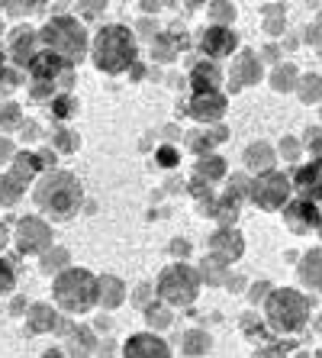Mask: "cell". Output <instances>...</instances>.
Here are the masks:
<instances>
[{
  "label": "cell",
  "instance_id": "9",
  "mask_svg": "<svg viewBox=\"0 0 322 358\" xmlns=\"http://www.w3.org/2000/svg\"><path fill=\"white\" fill-rule=\"evenodd\" d=\"M26 68H29V78H33V81H49L52 84L58 75H68L71 62L61 59V55H58V52H52V49H39Z\"/></svg>",
  "mask_w": 322,
  "mask_h": 358
},
{
  "label": "cell",
  "instance_id": "34",
  "mask_svg": "<svg viewBox=\"0 0 322 358\" xmlns=\"http://www.w3.org/2000/svg\"><path fill=\"white\" fill-rule=\"evenodd\" d=\"M203 349H207L203 333H187V339H184V352H203Z\"/></svg>",
  "mask_w": 322,
  "mask_h": 358
},
{
  "label": "cell",
  "instance_id": "23",
  "mask_svg": "<svg viewBox=\"0 0 322 358\" xmlns=\"http://www.w3.org/2000/svg\"><path fill=\"white\" fill-rule=\"evenodd\" d=\"M303 278L306 281H313V287L322 291V252H309L303 262Z\"/></svg>",
  "mask_w": 322,
  "mask_h": 358
},
{
  "label": "cell",
  "instance_id": "10",
  "mask_svg": "<svg viewBox=\"0 0 322 358\" xmlns=\"http://www.w3.org/2000/svg\"><path fill=\"white\" fill-rule=\"evenodd\" d=\"M235 45H239V39H235V33H232L229 26L213 23L207 33L200 36V49L207 52V59H226V55L235 52Z\"/></svg>",
  "mask_w": 322,
  "mask_h": 358
},
{
  "label": "cell",
  "instance_id": "13",
  "mask_svg": "<svg viewBox=\"0 0 322 358\" xmlns=\"http://www.w3.org/2000/svg\"><path fill=\"white\" fill-rule=\"evenodd\" d=\"M168 345L158 336H152V333H142V336H133V339L123 345V355H168Z\"/></svg>",
  "mask_w": 322,
  "mask_h": 358
},
{
  "label": "cell",
  "instance_id": "42",
  "mask_svg": "<svg viewBox=\"0 0 322 358\" xmlns=\"http://www.w3.org/2000/svg\"><path fill=\"white\" fill-rule=\"evenodd\" d=\"M187 3H190V7H200V3H203V0H187Z\"/></svg>",
  "mask_w": 322,
  "mask_h": 358
},
{
  "label": "cell",
  "instance_id": "11",
  "mask_svg": "<svg viewBox=\"0 0 322 358\" xmlns=\"http://www.w3.org/2000/svg\"><path fill=\"white\" fill-rule=\"evenodd\" d=\"M190 117L200 120V123H213L226 113V97L219 91H193L190 97Z\"/></svg>",
  "mask_w": 322,
  "mask_h": 358
},
{
  "label": "cell",
  "instance_id": "43",
  "mask_svg": "<svg viewBox=\"0 0 322 358\" xmlns=\"http://www.w3.org/2000/svg\"><path fill=\"white\" fill-rule=\"evenodd\" d=\"M3 242H7V236H3V226H0V245H3Z\"/></svg>",
  "mask_w": 322,
  "mask_h": 358
},
{
  "label": "cell",
  "instance_id": "8",
  "mask_svg": "<svg viewBox=\"0 0 322 358\" xmlns=\"http://www.w3.org/2000/svg\"><path fill=\"white\" fill-rule=\"evenodd\" d=\"M49 242H52V233H49V226L42 223V220H33V217H26L20 220L17 226V245L23 255H39V252L49 249Z\"/></svg>",
  "mask_w": 322,
  "mask_h": 358
},
{
  "label": "cell",
  "instance_id": "24",
  "mask_svg": "<svg viewBox=\"0 0 322 358\" xmlns=\"http://www.w3.org/2000/svg\"><path fill=\"white\" fill-rule=\"evenodd\" d=\"M52 113H55V120H68L78 113V103L75 97H68V94H61V97L52 100Z\"/></svg>",
  "mask_w": 322,
  "mask_h": 358
},
{
  "label": "cell",
  "instance_id": "27",
  "mask_svg": "<svg viewBox=\"0 0 322 358\" xmlns=\"http://www.w3.org/2000/svg\"><path fill=\"white\" fill-rule=\"evenodd\" d=\"M145 317H149L152 326H168V323H171V310L161 307V303H152V307L145 310Z\"/></svg>",
  "mask_w": 322,
  "mask_h": 358
},
{
  "label": "cell",
  "instance_id": "30",
  "mask_svg": "<svg viewBox=\"0 0 322 358\" xmlns=\"http://www.w3.org/2000/svg\"><path fill=\"white\" fill-rule=\"evenodd\" d=\"M152 55H155V62H171L174 59L171 39H155V45H152Z\"/></svg>",
  "mask_w": 322,
  "mask_h": 358
},
{
  "label": "cell",
  "instance_id": "31",
  "mask_svg": "<svg viewBox=\"0 0 322 358\" xmlns=\"http://www.w3.org/2000/svg\"><path fill=\"white\" fill-rule=\"evenodd\" d=\"M300 94H303L306 103H313V97H319V94H322V78L319 75H309V78H306V87Z\"/></svg>",
  "mask_w": 322,
  "mask_h": 358
},
{
  "label": "cell",
  "instance_id": "7",
  "mask_svg": "<svg viewBox=\"0 0 322 358\" xmlns=\"http://www.w3.org/2000/svg\"><path fill=\"white\" fill-rule=\"evenodd\" d=\"M287 194H290V181L277 171H271L268 178L251 184V200H255L261 210H281L287 203Z\"/></svg>",
  "mask_w": 322,
  "mask_h": 358
},
{
  "label": "cell",
  "instance_id": "4",
  "mask_svg": "<svg viewBox=\"0 0 322 358\" xmlns=\"http://www.w3.org/2000/svg\"><path fill=\"white\" fill-rule=\"evenodd\" d=\"M39 39H42V45H45V49L58 52V55H61V59H68L71 65H75V62H81L84 52H87V33H84V26L78 23V20H71V17L52 20V23L39 33Z\"/></svg>",
  "mask_w": 322,
  "mask_h": 358
},
{
  "label": "cell",
  "instance_id": "6",
  "mask_svg": "<svg viewBox=\"0 0 322 358\" xmlns=\"http://www.w3.org/2000/svg\"><path fill=\"white\" fill-rule=\"evenodd\" d=\"M306 300L297 291H274L268 300V320L274 329L281 333H297L300 326L306 323Z\"/></svg>",
  "mask_w": 322,
  "mask_h": 358
},
{
  "label": "cell",
  "instance_id": "33",
  "mask_svg": "<svg viewBox=\"0 0 322 358\" xmlns=\"http://www.w3.org/2000/svg\"><path fill=\"white\" fill-rule=\"evenodd\" d=\"M3 84H7V87H17L20 78H17V71H10V68H7V62H3V52H0V87H3Z\"/></svg>",
  "mask_w": 322,
  "mask_h": 358
},
{
  "label": "cell",
  "instance_id": "14",
  "mask_svg": "<svg viewBox=\"0 0 322 358\" xmlns=\"http://www.w3.org/2000/svg\"><path fill=\"white\" fill-rule=\"evenodd\" d=\"M210 249L219 252V255H216L219 262L239 259V255H242V236L232 233V229H223V233H216L213 239H210Z\"/></svg>",
  "mask_w": 322,
  "mask_h": 358
},
{
  "label": "cell",
  "instance_id": "26",
  "mask_svg": "<svg viewBox=\"0 0 322 358\" xmlns=\"http://www.w3.org/2000/svg\"><path fill=\"white\" fill-rule=\"evenodd\" d=\"M13 284H17V271L13 265H7V259H0V297L13 291Z\"/></svg>",
  "mask_w": 322,
  "mask_h": 358
},
{
  "label": "cell",
  "instance_id": "2",
  "mask_svg": "<svg viewBox=\"0 0 322 358\" xmlns=\"http://www.w3.org/2000/svg\"><path fill=\"white\" fill-rule=\"evenodd\" d=\"M94 65L103 75H123L136 62V36L126 26H103L94 39Z\"/></svg>",
  "mask_w": 322,
  "mask_h": 358
},
{
  "label": "cell",
  "instance_id": "18",
  "mask_svg": "<svg viewBox=\"0 0 322 358\" xmlns=\"http://www.w3.org/2000/svg\"><path fill=\"white\" fill-rule=\"evenodd\" d=\"M119 300H123V281L119 278H100L97 281V303L103 307H119Z\"/></svg>",
  "mask_w": 322,
  "mask_h": 358
},
{
  "label": "cell",
  "instance_id": "36",
  "mask_svg": "<svg viewBox=\"0 0 322 358\" xmlns=\"http://www.w3.org/2000/svg\"><path fill=\"white\" fill-rule=\"evenodd\" d=\"M55 145H61L65 152H75V145H78V139L71 133H55Z\"/></svg>",
  "mask_w": 322,
  "mask_h": 358
},
{
  "label": "cell",
  "instance_id": "12",
  "mask_svg": "<svg viewBox=\"0 0 322 358\" xmlns=\"http://www.w3.org/2000/svg\"><path fill=\"white\" fill-rule=\"evenodd\" d=\"M284 220H287V226L297 236H306L309 229L319 226V210H316L309 200H293V203H287V210H284Z\"/></svg>",
  "mask_w": 322,
  "mask_h": 358
},
{
  "label": "cell",
  "instance_id": "29",
  "mask_svg": "<svg viewBox=\"0 0 322 358\" xmlns=\"http://www.w3.org/2000/svg\"><path fill=\"white\" fill-rule=\"evenodd\" d=\"M223 171H226L223 159H203V162H200V175H207V178H223Z\"/></svg>",
  "mask_w": 322,
  "mask_h": 358
},
{
  "label": "cell",
  "instance_id": "19",
  "mask_svg": "<svg viewBox=\"0 0 322 358\" xmlns=\"http://www.w3.org/2000/svg\"><path fill=\"white\" fill-rule=\"evenodd\" d=\"M245 165L255 168V171H268V168L274 165V149L268 145V142H255V145H248Z\"/></svg>",
  "mask_w": 322,
  "mask_h": 358
},
{
  "label": "cell",
  "instance_id": "41",
  "mask_svg": "<svg viewBox=\"0 0 322 358\" xmlns=\"http://www.w3.org/2000/svg\"><path fill=\"white\" fill-rule=\"evenodd\" d=\"M142 7H145V10H158V7H161V0H142Z\"/></svg>",
  "mask_w": 322,
  "mask_h": 358
},
{
  "label": "cell",
  "instance_id": "1",
  "mask_svg": "<svg viewBox=\"0 0 322 358\" xmlns=\"http://www.w3.org/2000/svg\"><path fill=\"white\" fill-rule=\"evenodd\" d=\"M33 197H36V207L52 220H71L81 207V181L68 171H52L45 175L42 181H36L33 187Z\"/></svg>",
  "mask_w": 322,
  "mask_h": 358
},
{
  "label": "cell",
  "instance_id": "17",
  "mask_svg": "<svg viewBox=\"0 0 322 358\" xmlns=\"http://www.w3.org/2000/svg\"><path fill=\"white\" fill-rule=\"evenodd\" d=\"M219 68L213 65V62H203V65L193 68V75H190V87L193 91H216L219 87Z\"/></svg>",
  "mask_w": 322,
  "mask_h": 358
},
{
  "label": "cell",
  "instance_id": "28",
  "mask_svg": "<svg viewBox=\"0 0 322 358\" xmlns=\"http://www.w3.org/2000/svg\"><path fill=\"white\" fill-rule=\"evenodd\" d=\"M155 162L161 168H174L177 162H181V155H177V149H174V145H161V149L155 152Z\"/></svg>",
  "mask_w": 322,
  "mask_h": 358
},
{
  "label": "cell",
  "instance_id": "37",
  "mask_svg": "<svg viewBox=\"0 0 322 358\" xmlns=\"http://www.w3.org/2000/svg\"><path fill=\"white\" fill-rule=\"evenodd\" d=\"M306 142H309V149H313V152H319V155H322V133H316V129H309V133H306Z\"/></svg>",
  "mask_w": 322,
  "mask_h": 358
},
{
  "label": "cell",
  "instance_id": "15",
  "mask_svg": "<svg viewBox=\"0 0 322 358\" xmlns=\"http://www.w3.org/2000/svg\"><path fill=\"white\" fill-rule=\"evenodd\" d=\"M33 45H36V33L33 29H17L10 36V55L17 65H29L33 62Z\"/></svg>",
  "mask_w": 322,
  "mask_h": 358
},
{
  "label": "cell",
  "instance_id": "39",
  "mask_svg": "<svg viewBox=\"0 0 322 358\" xmlns=\"http://www.w3.org/2000/svg\"><path fill=\"white\" fill-rule=\"evenodd\" d=\"M284 152H287V155H284V159H297V152H300V145H297V142H284Z\"/></svg>",
  "mask_w": 322,
  "mask_h": 358
},
{
  "label": "cell",
  "instance_id": "16",
  "mask_svg": "<svg viewBox=\"0 0 322 358\" xmlns=\"http://www.w3.org/2000/svg\"><path fill=\"white\" fill-rule=\"evenodd\" d=\"M232 91H239V87H245V84H255L258 78H261V68H258V62L248 55V52H242L239 62H235V71H232Z\"/></svg>",
  "mask_w": 322,
  "mask_h": 358
},
{
  "label": "cell",
  "instance_id": "3",
  "mask_svg": "<svg viewBox=\"0 0 322 358\" xmlns=\"http://www.w3.org/2000/svg\"><path fill=\"white\" fill-rule=\"evenodd\" d=\"M52 294H55L58 307L68 310V313H84L97 303V278L91 271H81V268H68L55 278L52 284Z\"/></svg>",
  "mask_w": 322,
  "mask_h": 358
},
{
  "label": "cell",
  "instance_id": "21",
  "mask_svg": "<svg viewBox=\"0 0 322 358\" xmlns=\"http://www.w3.org/2000/svg\"><path fill=\"white\" fill-rule=\"evenodd\" d=\"M52 326H55V310H52L49 303H36V307L29 310V329H33V333H45Z\"/></svg>",
  "mask_w": 322,
  "mask_h": 358
},
{
  "label": "cell",
  "instance_id": "22",
  "mask_svg": "<svg viewBox=\"0 0 322 358\" xmlns=\"http://www.w3.org/2000/svg\"><path fill=\"white\" fill-rule=\"evenodd\" d=\"M23 178L20 175H3L0 178V207H10V203H17L20 194H23Z\"/></svg>",
  "mask_w": 322,
  "mask_h": 358
},
{
  "label": "cell",
  "instance_id": "40",
  "mask_svg": "<svg viewBox=\"0 0 322 358\" xmlns=\"http://www.w3.org/2000/svg\"><path fill=\"white\" fill-rule=\"evenodd\" d=\"M36 133H39V126H36V123H26L23 126V139H36Z\"/></svg>",
  "mask_w": 322,
  "mask_h": 358
},
{
  "label": "cell",
  "instance_id": "5",
  "mask_svg": "<svg viewBox=\"0 0 322 358\" xmlns=\"http://www.w3.org/2000/svg\"><path fill=\"white\" fill-rule=\"evenodd\" d=\"M158 294L174 303V307H184V303H193L200 294V275L187 265H171L161 271L158 278Z\"/></svg>",
  "mask_w": 322,
  "mask_h": 358
},
{
  "label": "cell",
  "instance_id": "32",
  "mask_svg": "<svg viewBox=\"0 0 322 358\" xmlns=\"http://www.w3.org/2000/svg\"><path fill=\"white\" fill-rule=\"evenodd\" d=\"M20 123V107L17 103H7V107H0V129H7V126Z\"/></svg>",
  "mask_w": 322,
  "mask_h": 358
},
{
  "label": "cell",
  "instance_id": "38",
  "mask_svg": "<svg viewBox=\"0 0 322 358\" xmlns=\"http://www.w3.org/2000/svg\"><path fill=\"white\" fill-rule=\"evenodd\" d=\"M13 159V145H10L7 139H0V165H3V162H10Z\"/></svg>",
  "mask_w": 322,
  "mask_h": 358
},
{
  "label": "cell",
  "instance_id": "20",
  "mask_svg": "<svg viewBox=\"0 0 322 358\" xmlns=\"http://www.w3.org/2000/svg\"><path fill=\"white\" fill-rule=\"evenodd\" d=\"M297 187L300 191H306V194H319L322 191V159L319 162H313V165H306L303 171L297 175Z\"/></svg>",
  "mask_w": 322,
  "mask_h": 358
},
{
  "label": "cell",
  "instance_id": "25",
  "mask_svg": "<svg viewBox=\"0 0 322 358\" xmlns=\"http://www.w3.org/2000/svg\"><path fill=\"white\" fill-rule=\"evenodd\" d=\"M293 78H297V68L293 65H281L277 68V71H274V87H277V91H287V87H293Z\"/></svg>",
  "mask_w": 322,
  "mask_h": 358
},
{
  "label": "cell",
  "instance_id": "35",
  "mask_svg": "<svg viewBox=\"0 0 322 358\" xmlns=\"http://www.w3.org/2000/svg\"><path fill=\"white\" fill-rule=\"evenodd\" d=\"M78 7H81L84 17H97L100 10H103V0H78Z\"/></svg>",
  "mask_w": 322,
  "mask_h": 358
}]
</instances>
